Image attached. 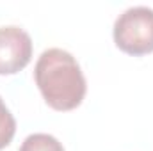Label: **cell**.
<instances>
[{"mask_svg":"<svg viewBox=\"0 0 153 151\" xmlns=\"http://www.w3.org/2000/svg\"><path fill=\"white\" fill-rule=\"evenodd\" d=\"M34 78L46 105L59 112L76 109L87 91L80 64L62 48H48L39 55Z\"/></svg>","mask_w":153,"mask_h":151,"instance_id":"obj_1","label":"cell"},{"mask_svg":"<svg viewBox=\"0 0 153 151\" xmlns=\"http://www.w3.org/2000/svg\"><path fill=\"white\" fill-rule=\"evenodd\" d=\"M114 43L128 55H146L153 52V9L134 5L123 11L114 21Z\"/></svg>","mask_w":153,"mask_h":151,"instance_id":"obj_2","label":"cell"},{"mask_svg":"<svg viewBox=\"0 0 153 151\" xmlns=\"http://www.w3.org/2000/svg\"><path fill=\"white\" fill-rule=\"evenodd\" d=\"M32 59V39L16 25L0 27V75L22 71Z\"/></svg>","mask_w":153,"mask_h":151,"instance_id":"obj_3","label":"cell"},{"mask_svg":"<svg viewBox=\"0 0 153 151\" xmlns=\"http://www.w3.org/2000/svg\"><path fill=\"white\" fill-rule=\"evenodd\" d=\"M18 151H64V148L53 135L32 133L22 142Z\"/></svg>","mask_w":153,"mask_h":151,"instance_id":"obj_4","label":"cell"},{"mask_svg":"<svg viewBox=\"0 0 153 151\" xmlns=\"http://www.w3.org/2000/svg\"><path fill=\"white\" fill-rule=\"evenodd\" d=\"M14 133H16V119L5 107L4 100L0 98V150L11 144Z\"/></svg>","mask_w":153,"mask_h":151,"instance_id":"obj_5","label":"cell"}]
</instances>
